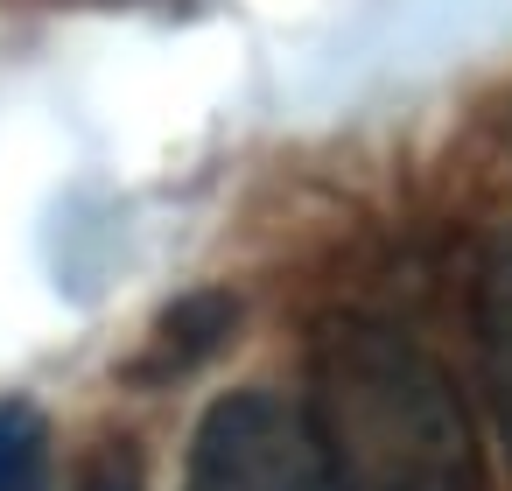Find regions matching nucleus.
I'll return each mask as SVG.
<instances>
[{"label": "nucleus", "instance_id": "nucleus-1", "mask_svg": "<svg viewBox=\"0 0 512 491\" xmlns=\"http://www.w3.org/2000/svg\"><path fill=\"white\" fill-rule=\"evenodd\" d=\"M309 428L351 491H484L470 400L442 358L379 316H337L309 344Z\"/></svg>", "mask_w": 512, "mask_h": 491}, {"label": "nucleus", "instance_id": "nucleus-2", "mask_svg": "<svg viewBox=\"0 0 512 491\" xmlns=\"http://www.w3.org/2000/svg\"><path fill=\"white\" fill-rule=\"evenodd\" d=\"M183 491H351L309 428V414L281 393H225L204 407Z\"/></svg>", "mask_w": 512, "mask_h": 491}, {"label": "nucleus", "instance_id": "nucleus-3", "mask_svg": "<svg viewBox=\"0 0 512 491\" xmlns=\"http://www.w3.org/2000/svg\"><path fill=\"white\" fill-rule=\"evenodd\" d=\"M470 337H477L484 407H491L505 463H512V232H491L477 246V267H470Z\"/></svg>", "mask_w": 512, "mask_h": 491}, {"label": "nucleus", "instance_id": "nucleus-4", "mask_svg": "<svg viewBox=\"0 0 512 491\" xmlns=\"http://www.w3.org/2000/svg\"><path fill=\"white\" fill-rule=\"evenodd\" d=\"M0 491H50L43 484V421L22 407L0 414Z\"/></svg>", "mask_w": 512, "mask_h": 491}]
</instances>
